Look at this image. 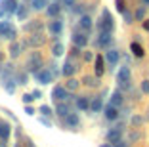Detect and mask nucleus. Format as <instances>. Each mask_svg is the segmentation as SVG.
Here are the masks:
<instances>
[{"label": "nucleus", "instance_id": "nucleus-48", "mask_svg": "<svg viewBox=\"0 0 149 147\" xmlns=\"http://www.w3.org/2000/svg\"><path fill=\"white\" fill-rule=\"evenodd\" d=\"M0 61H2V54H0Z\"/></svg>", "mask_w": 149, "mask_h": 147}, {"label": "nucleus", "instance_id": "nucleus-21", "mask_svg": "<svg viewBox=\"0 0 149 147\" xmlns=\"http://www.w3.org/2000/svg\"><path fill=\"white\" fill-rule=\"evenodd\" d=\"M109 42H111V33H105V31H101V35H100V40H97V44H100V46H107Z\"/></svg>", "mask_w": 149, "mask_h": 147}, {"label": "nucleus", "instance_id": "nucleus-46", "mask_svg": "<svg viewBox=\"0 0 149 147\" xmlns=\"http://www.w3.org/2000/svg\"><path fill=\"white\" fill-rule=\"evenodd\" d=\"M143 4H145V6H149V0H143Z\"/></svg>", "mask_w": 149, "mask_h": 147}, {"label": "nucleus", "instance_id": "nucleus-12", "mask_svg": "<svg viewBox=\"0 0 149 147\" xmlns=\"http://www.w3.org/2000/svg\"><path fill=\"white\" fill-rule=\"evenodd\" d=\"M94 69H96V77H101L105 67H103V56H96V63H94Z\"/></svg>", "mask_w": 149, "mask_h": 147}, {"label": "nucleus", "instance_id": "nucleus-1", "mask_svg": "<svg viewBox=\"0 0 149 147\" xmlns=\"http://www.w3.org/2000/svg\"><path fill=\"white\" fill-rule=\"evenodd\" d=\"M100 29L101 31H105V33H113V27H115V23H113V17H111V13H109V10H103V13H101V19H100Z\"/></svg>", "mask_w": 149, "mask_h": 147}, {"label": "nucleus", "instance_id": "nucleus-30", "mask_svg": "<svg viewBox=\"0 0 149 147\" xmlns=\"http://www.w3.org/2000/svg\"><path fill=\"white\" fill-rule=\"evenodd\" d=\"M15 13H17V17H19V19H27V13H29V12H27V8L19 6V8H17V12H15Z\"/></svg>", "mask_w": 149, "mask_h": 147}, {"label": "nucleus", "instance_id": "nucleus-38", "mask_svg": "<svg viewBox=\"0 0 149 147\" xmlns=\"http://www.w3.org/2000/svg\"><path fill=\"white\" fill-rule=\"evenodd\" d=\"M63 6H67V8H73V6H77V0H63Z\"/></svg>", "mask_w": 149, "mask_h": 147}, {"label": "nucleus", "instance_id": "nucleus-29", "mask_svg": "<svg viewBox=\"0 0 149 147\" xmlns=\"http://www.w3.org/2000/svg\"><path fill=\"white\" fill-rule=\"evenodd\" d=\"M31 4H33V8H35V10H42L44 6H46V0H33Z\"/></svg>", "mask_w": 149, "mask_h": 147}, {"label": "nucleus", "instance_id": "nucleus-15", "mask_svg": "<svg viewBox=\"0 0 149 147\" xmlns=\"http://www.w3.org/2000/svg\"><path fill=\"white\" fill-rule=\"evenodd\" d=\"M130 52L134 54L136 57H143V54H145V52H143V48H141L138 42H132V44H130Z\"/></svg>", "mask_w": 149, "mask_h": 147}, {"label": "nucleus", "instance_id": "nucleus-26", "mask_svg": "<svg viewBox=\"0 0 149 147\" xmlns=\"http://www.w3.org/2000/svg\"><path fill=\"white\" fill-rule=\"evenodd\" d=\"M0 138L4 139V141L10 138V126L6 124V122H4V124H0Z\"/></svg>", "mask_w": 149, "mask_h": 147}, {"label": "nucleus", "instance_id": "nucleus-33", "mask_svg": "<svg viewBox=\"0 0 149 147\" xmlns=\"http://www.w3.org/2000/svg\"><path fill=\"white\" fill-rule=\"evenodd\" d=\"M143 17H145V8H140L136 12V19L138 21H143Z\"/></svg>", "mask_w": 149, "mask_h": 147}, {"label": "nucleus", "instance_id": "nucleus-24", "mask_svg": "<svg viewBox=\"0 0 149 147\" xmlns=\"http://www.w3.org/2000/svg\"><path fill=\"white\" fill-rule=\"evenodd\" d=\"M63 52H65V48H63V44H59V42H56L52 46V54L56 57H59V56H63Z\"/></svg>", "mask_w": 149, "mask_h": 147}, {"label": "nucleus", "instance_id": "nucleus-16", "mask_svg": "<svg viewBox=\"0 0 149 147\" xmlns=\"http://www.w3.org/2000/svg\"><path fill=\"white\" fill-rule=\"evenodd\" d=\"M79 86H80V82L77 80V78H73V77H71L69 80L65 82V88H67L69 92H77V90H79Z\"/></svg>", "mask_w": 149, "mask_h": 147}, {"label": "nucleus", "instance_id": "nucleus-3", "mask_svg": "<svg viewBox=\"0 0 149 147\" xmlns=\"http://www.w3.org/2000/svg\"><path fill=\"white\" fill-rule=\"evenodd\" d=\"M117 80L123 88L130 86V67H126V65L120 67V69H118V75H117Z\"/></svg>", "mask_w": 149, "mask_h": 147}, {"label": "nucleus", "instance_id": "nucleus-35", "mask_svg": "<svg viewBox=\"0 0 149 147\" xmlns=\"http://www.w3.org/2000/svg\"><path fill=\"white\" fill-rule=\"evenodd\" d=\"M40 113H42V115H52V109H50L48 105H42V107H40Z\"/></svg>", "mask_w": 149, "mask_h": 147}, {"label": "nucleus", "instance_id": "nucleus-31", "mask_svg": "<svg viewBox=\"0 0 149 147\" xmlns=\"http://www.w3.org/2000/svg\"><path fill=\"white\" fill-rule=\"evenodd\" d=\"M42 42H44V38H42L40 35H36V38H35V35L31 36V44H33V46H40Z\"/></svg>", "mask_w": 149, "mask_h": 147}, {"label": "nucleus", "instance_id": "nucleus-22", "mask_svg": "<svg viewBox=\"0 0 149 147\" xmlns=\"http://www.w3.org/2000/svg\"><path fill=\"white\" fill-rule=\"evenodd\" d=\"M17 2L15 0H4V8H6V12H17Z\"/></svg>", "mask_w": 149, "mask_h": 147}, {"label": "nucleus", "instance_id": "nucleus-13", "mask_svg": "<svg viewBox=\"0 0 149 147\" xmlns=\"http://www.w3.org/2000/svg\"><path fill=\"white\" fill-rule=\"evenodd\" d=\"M111 105H115V107H120V105H123V94L118 90H115L113 94H111Z\"/></svg>", "mask_w": 149, "mask_h": 147}, {"label": "nucleus", "instance_id": "nucleus-39", "mask_svg": "<svg viewBox=\"0 0 149 147\" xmlns=\"http://www.w3.org/2000/svg\"><path fill=\"white\" fill-rule=\"evenodd\" d=\"M33 100H35V95H33V94H25V95H23V101H25V103H31Z\"/></svg>", "mask_w": 149, "mask_h": 147}, {"label": "nucleus", "instance_id": "nucleus-11", "mask_svg": "<svg viewBox=\"0 0 149 147\" xmlns=\"http://www.w3.org/2000/svg\"><path fill=\"white\" fill-rule=\"evenodd\" d=\"M63 121H65L67 126H71V128H77V126H79V122H80V118H79V115H77V113H69V115H67Z\"/></svg>", "mask_w": 149, "mask_h": 147}, {"label": "nucleus", "instance_id": "nucleus-43", "mask_svg": "<svg viewBox=\"0 0 149 147\" xmlns=\"http://www.w3.org/2000/svg\"><path fill=\"white\" fill-rule=\"evenodd\" d=\"M143 29L149 31V19H145V21H143Z\"/></svg>", "mask_w": 149, "mask_h": 147}, {"label": "nucleus", "instance_id": "nucleus-9", "mask_svg": "<svg viewBox=\"0 0 149 147\" xmlns=\"http://www.w3.org/2000/svg\"><path fill=\"white\" fill-rule=\"evenodd\" d=\"M73 42H74L77 48H84L88 44V36L84 35V33H74L73 35Z\"/></svg>", "mask_w": 149, "mask_h": 147}, {"label": "nucleus", "instance_id": "nucleus-44", "mask_svg": "<svg viewBox=\"0 0 149 147\" xmlns=\"http://www.w3.org/2000/svg\"><path fill=\"white\" fill-rule=\"evenodd\" d=\"M33 95H35V100H36V98H40V95H42V94H40L38 90H35V92H33Z\"/></svg>", "mask_w": 149, "mask_h": 147}, {"label": "nucleus", "instance_id": "nucleus-45", "mask_svg": "<svg viewBox=\"0 0 149 147\" xmlns=\"http://www.w3.org/2000/svg\"><path fill=\"white\" fill-rule=\"evenodd\" d=\"M0 147H8V145H6V141H4V139L0 141Z\"/></svg>", "mask_w": 149, "mask_h": 147}, {"label": "nucleus", "instance_id": "nucleus-42", "mask_svg": "<svg viewBox=\"0 0 149 147\" xmlns=\"http://www.w3.org/2000/svg\"><path fill=\"white\" fill-rule=\"evenodd\" d=\"M84 59H86V61H90V59H92V54H90V52H86V54H84Z\"/></svg>", "mask_w": 149, "mask_h": 147}, {"label": "nucleus", "instance_id": "nucleus-18", "mask_svg": "<svg viewBox=\"0 0 149 147\" xmlns=\"http://www.w3.org/2000/svg\"><path fill=\"white\" fill-rule=\"evenodd\" d=\"M80 27L84 31H90L92 29V17L90 15H80Z\"/></svg>", "mask_w": 149, "mask_h": 147}, {"label": "nucleus", "instance_id": "nucleus-36", "mask_svg": "<svg viewBox=\"0 0 149 147\" xmlns=\"http://www.w3.org/2000/svg\"><path fill=\"white\" fill-rule=\"evenodd\" d=\"M4 86H6V90H8V92H13V84H12V80H8V78H6V80H4Z\"/></svg>", "mask_w": 149, "mask_h": 147}, {"label": "nucleus", "instance_id": "nucleus-7", "mask_svg": "<svg viewBox=\"0 0 149 147\" xmlns=\"http://www.w3.org/2000/svg\"><path fill=\"white\" fill-rule=\"evenodd\" d=\"M120 136H123V128H120V126H117V128H113V130H109V132H107V139H109L113 145L117 141H120Z\"/></svg>", "mask_w": 149, "mask_h": 147}, {"label": "nucleus", "instance_id": "nucleus-17", "mask_svg": "<svg viewBox=\"0 0 149 147\" xmlns=\"http://www.w3.org/2000/svg\"><path fill=\"white\" fill-rule=\"evenodd\" d=\"M74 71H77V67H74L73 63H65V65H63V69H61V73L65 75L67 78H71L74 75Z\"/></svg>", "mask_w": 149, "mask_h": 147}, {"label": "nucleus", "instance_id": "nucleus-27", "mask_svg": "<svg viewBox=\"0 0 149 147\" xmlns=\"http://www.w3.org/2000/svg\"><path fill=\"white\" fill-rule=\"evenodd\" d=\"M84 84H86V86H90V88H94V86H97V78H94V77H86L84 78Z\"/></svg>", "mask_w": 149, "mask_h": 147}, {"label": "nucleus", "instance_id": "nucleus-8", "mask_svg": "<svg viewBox=\"0 0 149 147\" xmlns=\"http://www.w3.org/2000/svg\"><path fill=\"white\" fill-rule=\"evenodd\" d=\"M103 113H105L107 121H117V118H118V107H115V105H111V103L103 109Z\"/></svg>", "mask_w": 149, "mask_h": 147}, {"label": "nucleus", "instance_id": "nucleus-5", "mask_svg": "<svg viewBox=\"0 0 149 147\" xmlns=\"http://www.w3.org/2000/svg\"><path fill=\"white\" fill-rule=\"evenodd\" d=\"M40 63H42V57H40V54H33L31 59H29V71H33V73H38V71H40Z\"/></svg>", "mask_w": 149, "mask_h": 147}, {"label": "nucleus", "instance_id": "nucleus-10", "mask_svg": "<svg viewBox=\"0 0 149 147\" xmlns=\"http://www.w3.org/2000/svg\"><path fill=\"white\" fill-rule=\"evenodd\" d=\"M61 29H63V23H61V21H57V19H54V21L48 23V31L52 33V35H56V36L61 35Z\"/></svg>", "mask_w": 149, "mask_h": 147}, {"label": "nucleus", "instance_id": "nucleus-2", "mask_svg": "<svg viewBox=\"0 0 149 147\" xmlns=\"http://www.w3.org/2000/svg\"><path fill=\"white\" fill-rule=\"evenodd\" d=\"M0 36H4L8 40H13L17 36V31H15L13 25H10L8 21H0Z\"/></svg>", "mask_w": 149, "mask_h": 147}, {"label": "nucleus", "instance_id": "nucleus-6", "mask_svg": "<svg viewBox=\"0 0 149 147\" xmlns=\"http://www.w3.org/2000/svg\"><path fill=\"white\" fill-rule=\"evenodd\" d=\"M67 92H69L67 88H63V86H56V88L52 90V98H54L56 101H63V100H67Z\"/></svg>", "mask_w": 149, "mask_h": 147}, {"label": "nucleus", "instance_id": "nucleus-34", "mask_svg": "<svg viewBox=\"0 0 149 147\" xmlns=\"http://www.w3.org/2000/svg\"><path fill=\"white\" fill-rule=\"evenodd\" d=\"M141 92H143V94H149V80H143V82H141Z\"/></svg>", "mask_w": 149, "mask_h": 147}, {"label": "nucleus", "instance_id": "nucleus-37", "mask_svg": "<svg viewBox=\"0 0 149 147\" xmlns=\"http://www.w3.org/2000/svg\"><path fill=\"white\" fill-rule=\"evenodd\" d=\"M141 122H143V121H141V117H138V115H136V117H132V124H134V126H140Z\"/></svg>", "mask_w": 149, "mask_h": 147}, {"label": "nucleus", "instance_id": "nucleus-40", "mask_svg": "<svg viewBox=\"0 0 149 147\" xmlns=\"http://www.w3.org/2000/svg\"><path fill=\"white\" fill-rule=\"evenodd\" d=\"M123 15H124V21H126V23H132V13H128V12H124V13H123Z\"/></svg>", "mask_w": 149, "mask_h": 147}, {"label": "nucleus", "instance_id": "nucleus-47", "mask_svg": "<svg viewBox=\"0 0 149 147\" xmlns=\"http://www.w3.org/2000/svg\"><path fill=\"white\" fill-rule=\"evenodd\" d=\"M101 147H111V145H101Z\"/></svg>", "mask_w": 149, "mask_h": 147}, {"label": "nucleus", "instance_id": "nucleus-41", "mask_svg": "<svg viewBox=\"0 0 149 147\" xmlns=\"http://www.w3.org/2000/svg\"><path fill=\"white\" fill-rule=\"evenodd\" d=\"M25 113H27V115H35V109H33V107H25Z\"/></svg>", "mask_w": 149, "mask_h": 147}, {"label": "nucleus", "instance_id": "nucleus-20", "mask_svg": "<svg viewBox=\"0 0 149 147\" xmlns=\"http://www.w3.org/2000/svg\"><path fill=\"white\" fill-rule=\"evenodd\" d=\"M46 12H48L50 17H57L59 12H61V6H59V4H50V8L46 10Z\"/></svg>", "mask_w": 149, "mask_h": 147}, {"label": "nucleus", "instance_id": "nucleus-19", "mask_svg": "<svg viewBox=\"0 0 149 147\" xmlns=\"http://www.w3.org/2000/svg\"><path fill=\"white\" fill-rule=\"evenodd\" d=\"M90 109H92L94 113H100L101 109H103V101H101V98H94V101L90 103Z\"/></svg>", "mask_w": 149, "mask_h": 147}, {"label": "nucleus", "instance_id": "nucleus-4", "mask_svg": "<svg viewBox=\"0 0 149 147\" xmlns=\"http://www.w3.org/2000/svg\"><path fill=\"white\" fill-rule=\"evenodd\" d=\"M35 78L40 84H50L52 82V71L50 69H40L38 73H35Z\"/></svg>", "mask_w": 149, "mask_h": 147}, {"label": "nucleus", "instance_id": "nucleus-14", "mask_svg": "<svg viewBox=\"0 0 149 147\" xmlns=\"http://www.w3.org/2000/svg\"><path fill=\"white\" fill-rule=\"evenodd\" d=\"M105 59L109 61V65H117L118 63V52L117 50H109V52L105 54Z\"/></svg>", "mask_w": 149, "mask_h": 147}, {"label": "nucleus", "instance_id": "nucleus-32", "mask_svg": "<svg viewBox=\"0 0 149 147\" xmlns=\"http://www.w3.org/2000/svg\"><path fill=\"white\" fill-rule=\"evenodd\" d=\"M115 6H117V10L120 13H124L126 10H124V0H115Z\"/></svg>", "mask_w": 149, "mask_h": 147}, {"label": "nucleus", "instance_id": "nucleus-23", "mask_svg": "<svg viewBox=\"0 0 149 147\" xmlns=\"http://www.w3.org/2000/svg\"><path fill=\"white\" fill-rule=\"evenodd\" d=\"M77 107L79 109H82V111H86V109H90V101H88V98H79V100H77Z\"/></svg>", "mask_w": 149, "mask_h": 147}, {"label": "nucleus", "instance_id": "nucleus-28", "mask_svg": "<svg viewBox=\"0 0 149 147\" xmlns=\"http://www.w3.org/2000/svg\"><path fill=\"white\" fill-rule=\"evenodd\" d=\"M19 54H21V44H12V57H17Z\"/></svg>", "mask_w": 149, "mask_h": 147}, {"label": "nucleus", "instance_id": "nucleus-25", "mask_svg": "<svg viewBox=\"0 0 149 147\" xmlns=\"http://www.w3.org/2000/svg\"><path fill=\"white\" fill-rule=\"evenodd\" d=\"M69 113H71V109L67 107V105H63L61 101H59V105H57V115H59V117H63V118H65L67 115H69Z\"/></svg>", "mask_w": 149, "mask_h": 147}]
</instances>
